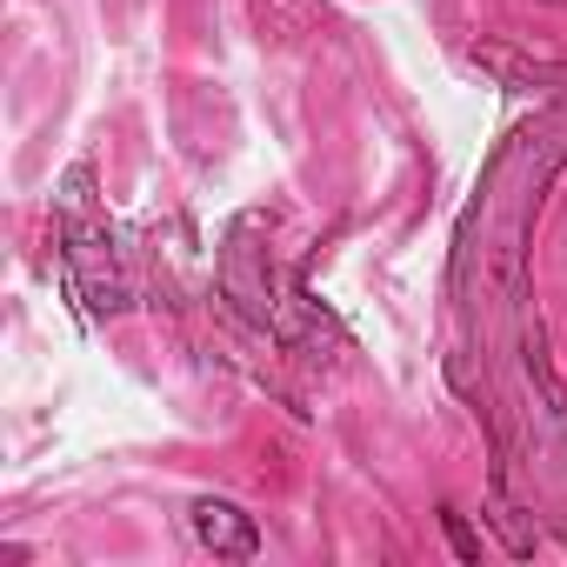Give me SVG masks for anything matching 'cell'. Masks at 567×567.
Returning a JSON list of instances; mask_svg holds the SVG:
<instances>
[{"instance_id":"cell-1","label":"cell","mask_w":567,"mask_h":567,"mask_svg":"<svg viewBox=\"0 0 567 567\" xmlns=\"http://www.w3.org/2000/svg\"><path fill=\"white\" fill-rule=\"evenodd\" d=\"M194 534H200L214 554H227V560H247V554L260 547L254 520H247L240 507H227V501H200V507H194Z\"/></svg>"}]
</instances>
